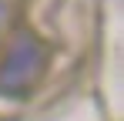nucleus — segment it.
Returning <instances> with one entry per match:
<instances>
[{
	"label": "nucleus",
	"mask_w": 124,
	"mask_h": 121,
	"mask_svg": "<svg viewBox=\"0 0 124 121\" xmlns=\"http://www.w3.org/2000/svg\"><path fill=\"white\" fill-rule=\"evenodd\" d=\"M44 67V47L34 34H17L7 57L0 60V91L3 94H23L34 87V81Z\"/></svg>",
	"instance_id": "f257e3e1"
},
{
	"label": "nucleus",
	"mask_w": 124,
	"mask_h": 121,
	"mask_svg": "<svg viewBox=\"0 0 124 121\" xmlns=\"http://www.w3.org/2000/svg\"><path fill=\"white\" fill-rule=\"evenodd\" d=\"M3 17H7V7H3V0H0V20H3Z\"/></svg>",
	"instance_id": "f03ea898"
}]
</instances>
